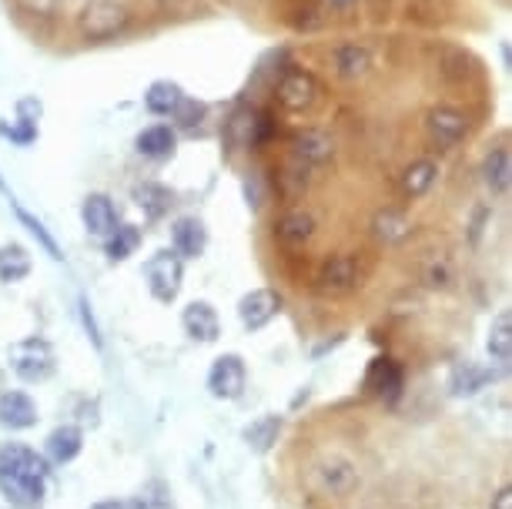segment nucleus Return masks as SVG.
Segmentation results:
<instances>
[{"label": "nucleus", "instance_id": "nucleus-17", "mask_svg": "<svg viewBox=\"0 0 512 509\" xmlns=\"http://www.w3.org/2000/svg\"><path fill=\"white\" fill-rule=\"evenodd\" d=\"M81 449H84V432H81V426H71V422H67V426H57L44 443L47 459L57 466L74 463V459L81 456Z\"/></svg>", "mask_w": 512, "mask_h": 509}, {"label": "nucleus", "instance_id": "nucleus-4", "mask_svg": "<svg viewBox=\"0 0 512 509\" xmlns=\"http://www.w3.org/2000/svg\"><path fill=\"white\" fill-rule=\"evenodd\" d=\"M144 278H148V292L154 299L171 305L181 295V282H185V258H178L171 248H161L144 265Z\"/></svg>", "mask_w": 512, "mask_h": 509}, {"label": "nucleus", "instance_id": "nucleus-7", "mask_svg": "<svg viewBox=\"0 0 512 509\" xmlns=\"http://www.w3.org/2000/svg\"><path fill=\"white\" fill-rule=\"evenodd\" d=\"M268 131H272V121H268L265 111H251V108H238L225 124V144L231 151L241 148H258Z\"/></svg>", "mask_w": 512, "mask_h": 509}, {"label": "nucleus", "instance_id": "nucleus-23", "mask_svg": "<svg viewBox=\"0 0 512 509\" xmlns=\"http://www.w3.org/2000/svg\"><path fill=\"white\" fill-rule=\"evenodd\" d=\"M34 258L21 242H4L0 245V282L4 285H17L31 275Z\"/></svg>", "mask_w": 512, "mask_h": 509}, {"label": "nucleus", "instance_id": "nucleus-24", "mask_svg": "<svg viewBox=\"0 0 512 509\" xmlns=\"http://www.w3.org/2000/svg\"><path fill=\"white\" fill-rule=\"evenodd\" d=\"M372 235L385 245H402L405 238L412 235V222L399 208H382L379 215L372 218Z\"/></svg>", "mask_w": 512, "mask_h": 509}, {"label": "nucleus", "instance_id": "nucleus-8", "mask_svg": "<svg viewBox=\"0 0 512 509\" xmlns=\"http://www.w3.org/2000/svg\"><path fill=\"white\" fill-rule=\"evenodd\" d=\"M425 131L439 148H456V144L469 134V114L452 108V104H439L425 114Z\"/></svg>", "mask_w": 512, "mask_h": 509}, {"label": "nucleus", "instance_id": "nucleus-5", "mask_svg": "<svg viewBox=\"0 0 512 509\" xmlns=\"http://www.w3.org/2000/svg\"><path fill=\"white\" fill-rule=\"evenodd\" d=\"M318 94H322V84H318V78L312 71H302V67H288L275 84L278 104H282L285 111H295V114L312 111Z\"/></svg>", "mask_w": 512, "mask_h": 509}, {"label": "nucleus", "instance_id": "nucleus-6", "mask_svg": "<svg viewBox=\"0 0 512 509\" xmlns=\"http://www.w3.org/2000/svg\"><path fill=\"white\" fill-rule=\"evenodd\" d=\"M248 386V369H245V359L238 352H225L211 362L208 369V392L215 399H225V402H235L241 399V392Z\"/></svg>", "mask_w": 512, "mask_h": 509}, {"label": "nucleus", "instance_id": "nucleus-20", "mask_svg": "<svg viewBox=\"0 0 512 509\" xmlns=\"http://www.w3.org/2000/svg\"><path fill=\"white\" fill-rule=\"evenodd\" d=\"M482 181H486V188L492 195H509L512 188V155L509 148H492L486 161H482Z\"/></svg>", "mask_w": 512, "mask_h": 509}, {"label": "nucleus", "instance_id": "nucleus-11", "mask_svg": "<svg viewBox=\"0 0 512 509\" xmlns=\"http://www.w3.org/2000/svg\"><path fill=\"white\" fill-rule=\"evenodd\" d=\"M315 282L325 295H345L359 285V265H355L352 255H332L318 268Z\"/></svg>", "mask_w": 512, "mask_h": 509}, {"label": "nucleus", "instance_id": "nucleus-2", "mask_svg": "<svg viewBox=\"0 0 512 509\" xmlns=\"http://www.w3.org/2000/svg\"><path fill=\"white\" fill-rule=\"evenodd\" d=\"M7 362H11V372L27 386H37V382H47L57 369V355L54 345L41 339V335H27V339H17L11 349H7Z\"/></svg>", "mask_w": 512, "mask_h": 509}, {"label": "nucleus", "instance_id": "nucleus-39", "mask_svg": "<svg viewBox=\"0 0 512 509\" xmlns=\"http://www.w3.org/2000/svg\"><path fill=\"white\" fill-rule=\"evenodd\" d=\"M355 4H359V0H328V7H335V11H349Z\"/></svg>", "mask_w": 512, "mask_h": 509}, {"label": "nucleus", "instance_id": "nucleus-15", "mask_svg": "<svg viewBox=\"0 0 512 509\" xmlns=\"http://www.w3.org/2000/svg\"><path fill=\"white\" fill-rule=\"evenodd\" d=\"M134 148L148 161H168L178 148V131L171 128V124H151V128H144L138 138H134Z\"/></svg>", "mask_w": 512, "mask_h": 509}, {"label": "nucleus", "instance_id": "nucleus-30", "mask_svg": "<svg viewBox=\"0 0 512 509\" xmlns=\"http://www.w3.org/2000/svg\"><path fill=\"white\" fill-rule=\"evenodd\" d=\"M489 379H496V372L492 369H482V366H476V362H459L456 369H452V392L456 396H476V392L486 386Z\"/></svg>", "mask_w": 512, "mask_h": 509}, {"label": "nucleus", "instance_id": "nucleus-33", "mask_svg": "<svg viewBox=\"0 0 512 509\" xmlns=\"http://www.w3.org/2000/svg\"><path fill=\"white\" fill-rule=\"evenodd\" d=\"M0 138L17 144V148H31V144L41 138V124H31V121H0Z\"/></svg>", "mask_w": 512, "mask_h": 509}, {"label": "nucleus", "instance_id": "nucleus-25", "mask_svg": "<svg viewBox=\"0 0 512 509\" xmlns=\"http://www.w3.org/2000/svg\"><path fill=\"white\" fill-rule=\"evenodd\" d=\"M292 148H295V155L305 161V165H322V161L332 158L335 144H332V138H328L325 131L305 128V131H298L292 138Z\"/></svg>", "mask_w": 512, "mask_h": 509}, {"label": "nucleus", "instance_id": "nucleus-16", "mask_svg": "<svg viewBox=\"0 0 512 509\" xmlns=\"http://www.w3.org/2000/svg\"><path fill=\"white\" fill-rule=\"evenodd\" d=\"M332 67L342 81H359L375 67V54L365 44H342L332 51Z\"/></svg>", "mask_w": 512, "mask_h": 509}, {"label": "nucleus", "instance_id": "nucleus-32", "mask_svg": "<svg viewBox=\"0 0 512 509\" xmlns=\"http://www.w3.org/2000/svg\"><path fill=\"white\" fill-rule=\"evenodd\" d=\"M318 473L325 479V489H332V493H349V489H355V483H359L355 469L349 463H342V459H328Z\"/></svg>", "mask_w": 512, "mask_h": 509}, {"label": "nucleus", "instance_id": "nucleus-12", "mask_svg": "<svg viewBox=\"0 0 512 509\" xmlns=\"http://www.w3.org/2000/svg\"><path fill=\"white\" fill-rule=\"evenodd\" d=\"M81 222L88 228V235L94 238H108L114 228H118V208H114V201L108 195H101V191H94L81 201Z\"/></svg>", "mask_w": 512, "mask_h": 509}, {"label": "nucleus", "instance_id": "nucleus-27", "mask_svg": "<svg viewBox=\"0 0 512 509\" xmlns=\"http://www.w3.org/2000/svg\"><path fill=\"white\" fill-rule=\"evenodd\" d=\"M278 432H282V416H275V412H265V416H258L251 426H245V443L251 446V453H268L275 443H278Z\"/></svg>", "mask_w": 512, "mask_h": 509}, {"label": "nucleus", "instance_id": "nucleus-26", "mask_svg": "<svg viewBox=\"0 0 512 509\" xmlns=\"http://www.w3.org/2000/svg\"><path fill=\"white\" fill-rule=\"evenodd\" d=\"M181 98H185V91H181L178 81H154L148 84V91H144V108H148L154 118H171Z\"/></svg>", "mask_w": 512, "mask_h": 509}, {"label": "nucleus", "instance_id": "nucleus-21", "mask_svg": "<svg viewBox=\"0 0 512 509\" xmlns=\"http://www.w3.org/2000/svg\"><path fill=\"white\" fill-rule=\"evenodd\" d=\"M436 178H439V165H436V161H432V158H419V161H412V165L402 171L399 188H402L405 198H422V195H429V191H432Z\"/></svg>", "mask_w": 512, "mask_h": 509}, {"label": "nucleus", "instance_id": "nucleus-14", "mask_svg": "<svg viewBox=\"0 0 512 509\" xmlns=\"http://www.w3.org/2000/svg\"><path fill=\"white\" fill-rule=\"evenodd\" d=\"M181 325L195 342H218L221 335V319L211 302H191L181 312Z\"/></svg>", "mask_w": 512, "mask_h": 509}, {"label": "nucleus", "instance_id": "nucleus-38", "mask_svg": "<svg viewBox=\"0 0 512 509\" xmlns=\"http://www.w3.org/2000/svg\"><path fill=\"white\" fill-rule=\"evenodd\" d=\"M91 509H131V503H124V499H101Z\"/></svg>", "mask_w": 512, "mask_h": 509}, {"label": "nucleus", "instance_id": "nucleus-36", "mask_svg": "<svg viewBox=\"0 0 512 509\" xmlns=\"http://www.w3.org/2000/svg\"><path fill=\"white\" fill-rule=\"evenodd\" d=\"M14 7L21 14H31V17H51V14H57L61 0H14Z\"/></svg>", "mask_w": 512, "mask_h": 509}, {"label": "nucleus", "instance_id": "nucleus-1", "mask_svg": "<svg viewBox=\"0 0 512 509\" xmlns=\"http://www.w3.org/2000/svg\"><path fill=\"white\" fill-rule=\"evenodd\" d=\"M47 459L24 443L0 446V496L14 509H41L47 496Z\"/></svg>", "mask_w": 512, "mask_h": 509}, {"label": "nucleus", "instance_id": "nucleus-34", "mask_svg": "<svg viewBox=\"0 0 512 509\" xmlns=\"http://www.w3.org/2000/svg\"><path fill=\"white\" fill-rule=\"evenodd\" d=\"M205 114H208V104L205 101H198V98H181V104L175 108V128H181V131H195V128H201V121H205Z\"/></svg>", "mask_w": 512, "mask_h": 509}, {"label": "nucleus", "instance_id": "nucleus-19", "mask_svg": "<svg viewBox=\"0 0 512 509\" xmlns=\"http://www.w3.org/2000/svg\"><path fill=\"white\" fill-rule=\"evenodd\" d=\"M134 201H138V208L144 211V218L161 222V218L175 208V191L158 185V181H138V185H134Z\"/></svg>", "mask_w": 512, "mask_h": 509}, {"label": "nucleus", "instance_id": "nucleus-29", "mask_svg": "<svg viewBox=\"0 0 512 509\" xmlns=\"http://www.w3.org/2000/svg\"><path fill=\"white\" fill-rule=\"evenodd\" d=\"M138 248H141V228L128 222L124 225L118 222V228L104 238V255H108L111 262H124V258H131Z\"/></svg>", "mask_w": 512, "mask_h": 509}, {"label": "nucleus", "instance_id": "nucleus-37", "mask_svg": "<svg viewBox=\"0 0 512 509\" xmlns=\"http://www.w3.org/2000/svg\"><path fill=\"white\" fill-rule=\"evenodd\" d=\"M489 509H512V486H502L496 496H492Z\"/></svg>", "mask_w": 512, "mask_h": 509}, {"label": "nucleus", "instance_id": "nucleus-35", "mask_svg": "<svg viewBox=\"0 0 512 509\" xmlns=\"http://www.w3.org/2000/svg\"><path fill=\"white\" fill-rule=\"evenodd\" d=\"M14 118H21V121H31V124H41L44 118V104L37 94H24L21 101H17V108H14Z\"/></svg>", "mask_w": 512, "mask_h": 509}, {"label": "nucleus", "instance_id": "nucleus-9", "mask_svg": "<svg viewBox=\"0 0 512 509\" xmlns=\"http://www.w3.org/2000/svg\"><path fill=\"white\" fill-rule=\"evenodd\" d=\"M278 312H282V295L275 288H251L238 302V319L248 332H262Z\"/></svg>", "mask_w": 512, "mask_h": 509}, {"label": "nucleus", "instance_id": "nucleus-3", "mask_svg": "<svg viewBox=\"0 0 512 509\" xmlns=\"http://www.w3.org/2000/svg\"><path fill=\"white\" fill-rule=\"evenodd\" d=\"M128 24H131V14L118 0H88V4L81 7V14H77V31L88 37V41H111V37H118Z\"/></svg>", "mask_w": 512, "mask_h": 509}, {"label": "nucleus", "instance_id": "nucleus-22", "mask_svg": "<svg viewBox=\"0 0 512 509\" xmlns=\"http://www.w3.org/2000/svg\"><path fill=\"white\" fill-rule=\"evenodd\" d=\"M312 235H315V218L305 215V211H288L275 225V238L288 248H305L312 242Z\"/></svg>", "mask_w": 512, "mask_h": 509}, {"label": "nucleus", "instance_id": "nucleus-28", "mask_svg": "<svg viewBox=\"0 0 512 509\" xmlns=\"http://www.w3.org/2000/svg\"><path fill=\"white\" fill-rule=\"evenodd\" d=\"M486 349L492 355V362H499V366H509V359H512V315L506 309H502L496 319H492Z\"/></svg>", "mask_w": 512, "mask_h": 509}, {"label": "nucleus", "instance_id": "nucleus-13", "mask_svg": "<svg viewBox=\"0 0 512 509\" xmlns=\"http://www.w3.org/2000/svg\"><path fill=\"white\" fill-rule=\"evenodd\" d=\"M208 248V228L201 218L185 215L171 225V252L178 258H201Z\"/></svg>", "mask_w": 512, "mask_h": 509}, {"label": "nucleus", "instance_id": "nucleus-10", "mask_svg": "<svg viewBox=\"0 0 512 509\" xmlns=\"http://www.w3.org/2000/svg\"><path fill=\"white\" fill-rule=\"evenodd\" d=\"M365 389H369L375 399L395 402L405 389V369L392 355H379V359H372L369 372H365Z\"/></svg>", "mask_w": 512, "mask_h": 509}, {"label": "nucleus", "instance_id": "nucleus-31", "mask_svg": "<svg viewBox=\"0 0 512 509\" xmlns=\"http://www.w3.org/2000/svg\"><path fill=\"white\" fill-rule=\"evenodd\" d=\"M7 201H11V208L17 211V218H21V225L27 228V232H31L34 238H37V245H41L44 248V252L47 255H51L54 258V262H61V248H57V242H54V235L51 232H47V228H44V222H41V218H34L31 215V211H27L24 205H21V201H17L14 195H7Z\"/></svg>", "mask_w": 512, "mask_h": 509}, {"label": "nucleus", "instance_id": "nucleus-18", "mask_svg": "<svg viewBox=\"0 0 512 509\" xmlns=\"http://www.w3.org/2000/svg\"><path fill=\"white\" fill-rule=\"evenodd\" d=\"M37 422V402L27 392H4L0 396V426L4 429H31Z\"/></svg>", "mask_w": 512, "mask_h": 509}]
</instances>
